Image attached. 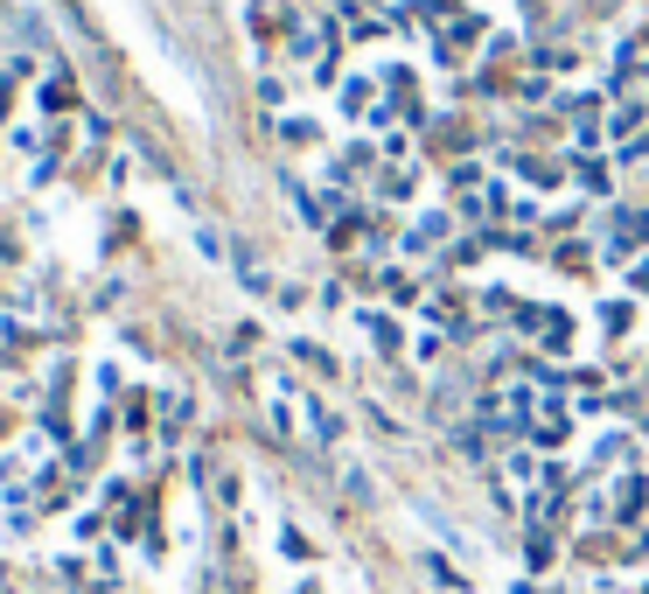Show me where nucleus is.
<instances>
[{"label": "nucleus", "instance_id": "nucleus-2", "mask_svg": "<svg viewBox=\"0 0 649 594\" xmlns=\"http://www.w3.org/2000/svg\"><path fill=\"white\" fill-rule=\"evenodd\" d=\"M642 245H649V211H642V203H636V211H614V224H608V252H601V260H608V266H629Z\"/></svg>", "mask_w": 649, "mask_h": 594}, {"label": "nucleus", "instance_id": "nucleus-7", "mask_svg": "<svg viewBox=\"0 0 649 594\" xmlns=\"http://www.w3.org/2000/svg\"><path fill=\"white\" fill-rule=\"evenodd\" d=\"M510 168L524 175L531 189H559V183H566V168H552V162H538V154H510Z\"/></svg>", "mask_w": 649, "mask_h": 594}, {"label": "nucleus", "instance_id": "nucleus-10", "mask_svg": "<svg viewBox=\"0 0 649 594\" xmlns=\"http://www.w3.org/2000/svg\"><path fill=\"white\" fill-rule=\"evenodd\" d=\"M412 189H420V183H412V168H384L377 175V196H392V203H412Z\"/></svg>", "mask_w": 649, "mask_h": 594}, {"label": "nucleus", "instance_id": "nucleus-6", "mask_svg": "<svg viewBox=\"0 0 649 594\" xmlns=\"http://www.w3.org/2000/svg\"><path fill=\"white\" fill-rule=\"evenodd\" d=\"M356 329H371V343H377L384 357H399V350H405V329H399L392 315H371V308H363V315H356Z\"/></svg>", "mask_w": 649, "mask_h": 594}, {"label": "nucleus", "instance_id": "nucleus-11", "mask_svg": "<svg viewBox=\"0 0 649 594\" xmlns=\"http://www.w3.org/2000/svg\"><path fill=\"white\" fill-rule=\"evenodd\" d=\"M279 134H287L294 147H315V119H301V113H287V119H279Z\"/></svg>", "mask_w": 649, "mask_h": 594}, {"label": "nucleus", "instance_id": "nucleus-5", "mask_svg": "<svg viewBox=\"0 0 649 594\" xmlns=\"http://www.w3.org/2000/svg\"><path fill=\"white\" fill-rule=\"evenodd\" d=\"M566 183H580V196H608V189H614V175H608V162H601V154H573Z\"/></svg>", "mask_w": 649, "mask_h": 594}, {"label": "nucleus", "instance_id": "nucleus-9", "mask_svg": "<svg viewBox=\"0 0 649 594\" xmlns=\"http://www.w3.org/2000/svg\"><path fill=\"white\" fill-rule=\"evenodd\" d=\"M601 329H608V335H629V329H636V301H621V294L601 301Z\"/></svg>", "mask_w": 649, "mask_h": 594}, {"label": "nucleus", "instance_id": "nucleus-4", "mask_svg": "<svg viewBox=\"0 0 649 594\" xmlns=\"http://www.w3.org/2000/svg\"><path fill=\"white\" fill-rule=\"evenodd\" d=\"M642 510H649V476H642V469H629V476L614 483V518H621V525H636Z\"/></svg>", "mask_w": 649, "mask_h": 594}, {"label": "nucleus", "instance_id": "nucleus-1", "mask_svg": "<svg viewBox=\"0 0 649 594\" xmlns=\"http://www.w3.org/2000/svg\"><path fill=\"white\" fill-rule=\"evenodd\" d=\"M510 329L524 335V343H538V350H566V343H573V315L552 308V301H517Z\"/></svg>", "mask_w": 649, "mask_h": 594}, {"label": "nucleus", "instance_id": "nucleus-3", "mask_svg": "<svg viewBox=\"0 0 649 594\" xmlns=\"http://www.w3.org/2000/svg\"><path fill=\"white\" fill-rule=\"evenodd\" d=\"M448 231H454V211H426L420 224L405 231V252H412V260H420V252H440V245H448Z\"/></svg>", "mask_w": 649, "mask_h": 594}, {"label": "nucleus", "instance_id": "nucleus-8", "mask_svg": "<svg viewBox=\"0 0 649 594\" xmlns=\"http://www.w3.org/2000/svg\"><path fill=\"white\" fill-rule=\"evenodd\" d=\"M614 461H636V434H601V448H593V469H614Z\"/></svg>", "mask_w": 649, "mask_h": 594}]
</instances>
